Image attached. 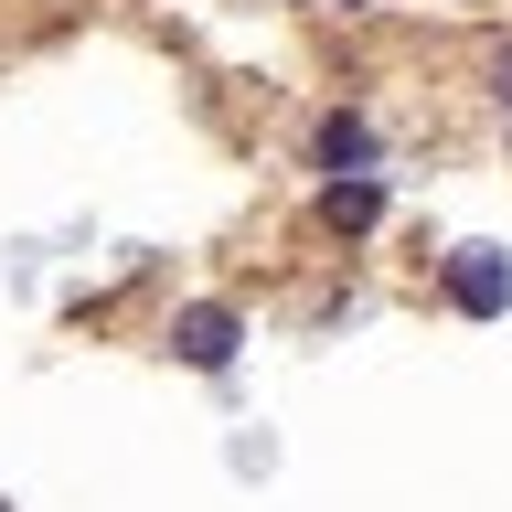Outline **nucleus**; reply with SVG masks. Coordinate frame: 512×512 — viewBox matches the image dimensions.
Here are the masks:
<instances>
[{
	"instance_id": "obj_2",
	"label": "nucleus",
	"mask_w": 512,
	"mask_h": 512,
	"mask_svg": "<svg viewBox=\"0 0 512 512\" xmlns=\"http://www.w3.org/2000/svg\"><path fill=\"white\" fill-rule=\"evenodd\" d=\"M448 299H459L470 320H502L512 310V256L502 246H459L448 256Z\"/></svg>"
},
{
	"instance_id": "obj_4",
	"label": "nucleus",
	"mask_w": 512,
	"mask_h": 512,
	"mask_svg": "<svg viewBox=\"0 0 512 512\" xmlns=\"http://www.w3.org/2000/svg\"><path fill=\"white\" fill-rule=\"evenodd\" d=\"M320 214L342 224V235H363V224H374V214H384V182H374V171H342V182L320 192Z\"/></svg>"
},
{
	"instance_id": "obj_3",
	"label": "nucleus",
	"mask_w": 512,
	"mask_h": 512,
	"mask_svg": "<svg viewBox=\"0 0 512 512\" xmlns=\"http://www.w3.org/2000/svg\"><path fill=\"white\" fill-rule=\"evenodd\" d=\"M320 171H331V182H342V171H374V118H352V107H342V118L320 128Z\"/></svg>"
},
{
	"instance_id": "obj_5",
	"label": "nucleus",
	"mask_w": 512,
	"mask_h": 512,
	"mask_svg": "<svg viewBox=\"0 0 512 512\" xmlns=\"http://www.w3.org/2000/svg\"><path fill=\"white\" fill-rule=\"evenodd\" d=\"M491 96H502V107H512V54H502V64H491Z\"/></svg>"
},
{
	"instance_id": "obj_1",
	"label": "nucleus",
	"mask_w": 512,
	"mask_h": 512,
	"mask_svg": "<svg viewBox=\"0 0 512 512\" xmlns=\"http://www.w3.org/2000/svg\"><path fill=\"white\" fill-rule=\"evenodd\" d=\"M235 342H246V320L224 310V299H192V310L171 320V352H182L192 374H224V363H235Z\"/></svg>"
}]
</instances>
